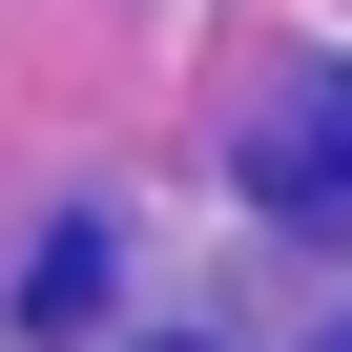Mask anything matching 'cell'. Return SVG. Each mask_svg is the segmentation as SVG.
<instances>
[{"label": "cell", "instance_id": "7a4b0ae2", "mask_svg": "<svg viewBox=\"0 0 352 352\" xmlns=\"http://www.w3.org/2000/svg\"><path fill=\"white\" fill-rule=\"evenodd\" d=\"M166 352H187V331H166Z\"/></svg>", "mask_w": 352, "mask_h": 352}, {"label": "cell", "instance_id": "6da1fadb", "mask_svg": "<svg viewBox=\"0 0 352 352\" xmlns=\"http://www.w3.org/2000/svg\"><path fill=\"white\" fill-rule=\"evenodd\" d=\"M249 208L290 249H352V83H290V124L249 145Z\"/></svg>", "mask_w": 352, "mask_h": 352}]
</instances>
